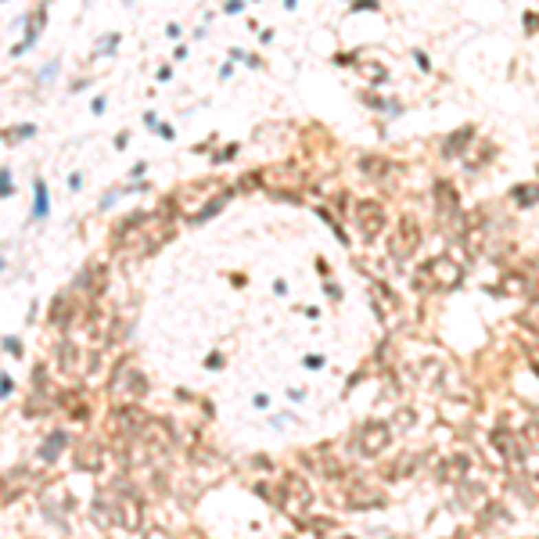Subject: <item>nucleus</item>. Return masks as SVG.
<instances>
[{
    "label": "nucleus",
    "mask_w": 539,
    "mask_h": 539,
    "mask_svg": "<svg viewBox=\"0 0 539 539\" xmlns=\"http://www.w3.org/2000/svg\"><path fill=\"white\" fill-rule=\"evenodd\" d=\"M280 493H284V503H280V507H284L292 518H302V511H309V507H313V489H309V482H306L298 471H284Z\"/></svg>",
    "instance_id": "nucleus-1"
},
{
    "label": "nucleus",
    "mask_w": 539,
    "mask_h": 539,
    "mask_svg": "<svg viewBox=\"0 0 539 539\" xmlns=\"http://www.w3.org/2000/svg\"><path fill=\"white\" fill-rule=\"evenodd\" d=\"M421 245V223H417V216H410L403 212L399 216V223H395V234H392V241H388V252H392V259H410L417 252Z\"/></svg>",
    "instance_id": "nucleus-2"
},
{
    "label": "nucleus",
    "mask_w": 539,
    "mask_h": 539,
    "mask_svg": "<svg viewBox=\"0 0 539 539\" xmlns=\"http://www.w3.org/2000/svg\"><path fill=\"white\" fill-rule=\"evenodd\" d=\"M392 446V428L385 421H367V424H360V432H356V450L363 456H382L385 450Z\"/></svg>",
    "instance_id": "nucleus-3"
},
{
    "label": "nucleus",
    "mask_w": 539,
    "mask_h": 539,
    "mask_svg": "<svg viewBox=\"0 0 539 539\" xmlns=\"http://www.w3.org/2000/svg\"><path fill=\"white\" fill-rule=\"evenodd\" d=\"M108 388H112L116 395H119V392H130L133 399L148 392L144 374H140V371L133 367V360H119V363H116V371H112V385H108Z\"/></svg>",
    "instance_id": "nucleus-4"
},
{
    "label": "nucleus",
    "mask_w": 539,
    "mask_h": 539,
    "mask_svg": "<svg viewBox=\"0 0 539 539\" xmlns=\"http://www.w3.org/2000/svg\"><path fill=\"white\" fill-rule=\"evenodd\" d=\"M356 223H360L363 241H374V237L385 230V223H388L382 201H360V205H356Z\"/></svg>",
    "instance_id": "nucleus-5"
},
{
    "label": "nucleus",
    "mask_w": 539,
    "mask_h": 539,
    "mask_svg": "<svg viewBox=\"0 0 539 539\" xmlns=\"http://www.w3.org/2000/svg\"><path fill=\"white\" fill-rule=\"evenodd\" d=\"M112 424H116V432L122 439H140L151 421H148V414L140 406H122V410H116V414H112Z\"/></svg>",
    "instance_id": "nucleus-6"
},
{
    "label": "nucleus",
    "mask_w": 539,
    "mask_h": 539,
    "mask_svg": "<svg viewBox=\"0 0 539 539\" xmlns=\"http://www.w3.org/2000/svg\"><path fill=\"white\" fill-rule=\"evenodd\" d=\"M424 280L432 284V288H450V284L461 280V266H456L453 259H446V256H435L424 270Z\"/></svg>",
    "instance_id": "nucleus-7"
},
{
    "label": "nucleus",
    "mask_w": 539,
    "mask_h": 539,
    "mask_svg": "<svg viewBox=\"0 0 539 539\" xmlns=\"http://www.w3.org/2000/svg\"><path fill=\"white\" fill-rule=\"evenodd\" d=\"M116 525L126 532H137L140 529V500L133 493L116 496Z\"/></svg>",
    "instance_id": "nucleus-8"
},
{
    "label": "nucleus",
    "mask_w": 539,
    "mask_h": 539,
    "mask_svg": "<svg viewBox=\"0 0 539 539\" xmlns=\"http://www.w3.org/2000/svg\"><path fill=\"white\" fill-rule=\"evenodd\" d=\"M36 478H33V471H25V468H14V471H8L4 478H0V496L4 500H14L19 493H25L29 485H33Z\"/></svg>",
    "instance_id": "nucleus-9"
},
{
    "label": "nucleus",
    "mask_w": 539,
    "mask_h": 539,
    "mask_svg": "<svg viewBox=\"0 0 539 539\" xmlns=\"http://www.w3.org/2000/svg\"><path fill=\"white\" fill-rule=\"evenodd\" d=\"M101 461H104L101 442H79L76 446V468L79 471H101Z\"/></svg>",
    "instance_id": "nucleus-10"
},
{
    "label": "nucleus",
    "mask_w": 539,
    "mask_h": 539,
    "mask_svg": "<svg viewBox=\"0 0 539 539\" xmlns=\"http://www.w3.org/2000/svg\"><path fill=\"white\" fill-rule=\"evenodd\" d=\"M104 277H108V270H104V266H90L87 274L76 280V288H83L90 298H98V295L104 292Z\"/></svg>",
    "instance_id": "nucleus-11"
},
{
    "label": "nucleus",
    "mask_w": 539,
    "mask_h": 539,
    "mask_svg": "<svg viewBox=\"0 0 539 539\" xmlns=\"http://www.w3.org/2000/svg\"><path fill=\"white\" fill-rule=\"evenodd\" d=\"M493 446L507 456V461H514V464L521 461V442H518L514 432H503V428H500V432H493Z\"/></svg>",
    "instance_id": "nucleus-12"
},
{
    "label": "nucleus",
    "mask_w": 539,
    "mask_h": 539,
    "mask_svg": "<svg viewBox=\"0 0 539 539\" xmlns=\"http://www.w3.org/2000/svg\"><path fill=\"white\" fill-rule=\"evenodd\" d=\"M435 201H439V212L442 216H456V191H453L446 180L435 184Z\"/></svg>",
    "instance_id": "nucleus-13"
},
{
    "label": "nucleus",
    "mask_w": 539,
    "mask_h": 539,
    "mask_svg": "<svg viewBox=\"0 0 539 539\" xmlns=\"http://www.w3.org/2000/svg\"><path fill=\"white\" fill-rule=\"evenodd\" d=\"M349 507H385V496L374 489H353L349 493Z\"/></svg>",
    "instance_id": "nucleus-14"
},
{
    "label": "nucleus",
    "mask_w": 539,
    "mask_h": 539,
    "mask_svg": "<svg viewBox=\"0 0 539 539\" xmlns=\"http://www.w3.org/2000/svg\"><path fill=\"white\" fill-rule=\"evenodd\" d=\"M417 464H421V456H417V453H406V456H399L395 464H388V478H406V474H414Z\"/></svg>",
    "instance_id": "nucleus-15"
},
{
    "label": "nucleus",
    "mask_w": 539,
    "mask_h": 539,
    "mask_svg": "<svg viewBox=\"0 0 539 539\" xmlns=\"http://www.w3.org/2000/svg\"><path fill=\"white\" fill-rule=\"evenodd\" d=\"M61 446H65V432H54V435H51V439H47L43 446H40V456H43V461H51V464H54V461H58V453H61Z\"/></svg>",
    "instance_id": "nucleus-16"
},
{
    "label": "nucleus",
    "mask_w": 539,
    "mask_h": 539,
    "mask_svg": "<svg viewBox=\"0 0 539 539\" xmlns=\"http://www.w3.org/2000/svg\"><path fill=\"white\" fill-rule=\"evenodd\" d=\"M503 288H507V292H514V295H525V292L532 288V284H529L525 277H521V274H514V270H511V274L503 277Z\"/></svg>",
    "instance_id": "nucleus-17"
},
{
    "label": "nucleus",
    "mask_w": 539,
    "mask_h": 539,
    "mask_svg": "<svg viewBox=\"0 0 539 539\" xmlns=\"http://www.w3.org/2000/svg\"><path fill=\"white\" fill-rule=\"evenodd\" d=\"M61 406L69 410V417H72V421H87V403H76V395H72V392L65 395V399H61Z\"/></svg>",
    "instance_id": "nucleus-18"
},
{
    "label": "nucleus",
    "mask_w": 539,
    "mask_h": 539,
    "mask_svg": "<svg viewBox=\"0 0 539 539\" xmlns=\"http://www.w3.org/2000/svg\"><path fill=\"white\" fill-rule=\"evenodd\" d=\"M223 205H227V195H219V198H212L209 205H205V209H201V212H198L195 219H198V223H201V219H212V216H216L219 209H223Z\"/></svg>",
    "instance_id": "nucleus-19"
},
{
    "label": "nucleus",
    "mask_w": 539,
    "mask_h": 539,
    "mask_svg": "<svg viewBox=\"0 0 539 539\" xmlns=\"http://www.w3.org/2000/svg\"><path fill=\"white\" fill-rule=\"evenodd\" d=\"M464 468H468L464 456H456V461H446V478H464Z\"/></svg>",
    "instance_id": "nucleus-20"
},
{
    "label": "nucleus",
    "mask_w": 539,
    "mask_h": 539,
    "mask_svg": "<svg viewBox=\"0 0 539 539\" xmlns=\"http://www.w3.org/2000/svg\"><path fill=\"white\" fill-rule=\"evenodd\" d=\"M36 216H47V187L36 180Z\"/></svg>",
    "instance_id": "nucleus-21"
},
{
    "label": "nucleus",
    "mask_w": 539,
    "mask_h": 539,
    "mask_svg": "<svg viewBox=\"0 0 539 539\" xmlns=\"http://www.w3.org/2000/svg\"><path fill=\"white\" fill-rule=\"evenodd\" d=\"M360 166H363V173H382L385 169V162H382V158H374V155H367Z\"/></svg>",
    "instance_id": "nucleus-22"
},
{
    "label": "nucleus",
    "mask_w": 539,
    "mask_h": 539,
    "mask_svg": "<svg viewBox=\"0 0 539 539\" xmlns=\"http://www.w3.org/2000/svg\"><path fill=\"white\" fill-rule=\"evenodd\" d=\"M309 525H313V532H320V536H327L331 529H335V525H331L327 518H309Z\"/></svg>",
    "instance_id": "nucleus-23"
},
{
    "label": "nucleus",
    "mask_w": 539,
    "mask_h": 539,
    "mask_svg": "<svg viewBox=\"0 0 539 539\" xmlns=\"http://www.w3.org/2000/svg\"><path fill=\"white\" fill-rule=\"evenodd\" d=\"M11 195V184H8V169H0V198Z\"/></svg>",
    "instance_id": "nucleus-24"
},
{
    "label": "nucleus",
    "mask_w": 539,
    "mask_h": 539,
    "mask_svg": "<svg viewBox=\"0 0 539 539\" xmlns=\"http://www.w3.org/2000/svg\"><path fill=\"white\" fill-rule=\"evenodd\" d=\"M144 539H169V536H166V529H148Z\"/></svg>",
    "instance_id": "nucleus-25"
},
{
    "label": "nucleus",
    "mask_w": 539,
    "mask_h": 539,
    "mask_svg": "<svg viewBox=\"0 0 539 539\" xmlns=\"http://www.w3.org/2000/svg\"><path fill=\"white\" fill-rule=\"evenodd\" d=\"M4 349H8V353H22V345L14 342V338H8V342H4Z\"/></svg>",
    "instance_id": "nucleus-26"
},
{
    "label": "nucleus",
    "mask_w": 539,
    "mask_h": 539,
    "mask_svg": "<svg viewBox=\"0 0 539 539\" xmlns=\"http://www.w3.org/2000/svg\"><path fill=\"white\" fill-rule=\"evenodd\" d=\"M338 539H353V536H338Z\"/></svg>",
    "instance_id": "nucleus-27"
}]
</instances>
